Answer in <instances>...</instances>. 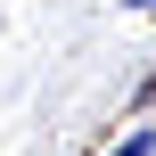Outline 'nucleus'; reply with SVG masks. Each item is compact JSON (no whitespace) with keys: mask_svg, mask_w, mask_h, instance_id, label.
<instances>
[{"mask_svg":"<svg viewBox=\"0 0 156 156\" xmlns=\"http://www.w3.org/2000/svg\"><path fill=\"white\" fill-rule=\"evenodd\" d=\"M107 156H156V123H132V132H123Z\"/></svg>","mask_w":156,"mask_h":156,"instance_id":"1","label":"nucleus"},{"mask_svg":"<svg viewBox=\"0 0 156 156\" xmlns=\"http://www.w3.org/2000/svg\"><path fill=\"white\" fill-rule=\"evenodd\" d=\"M123 8H132V16H156V0H123Z\"/></svg>","mask_w":156,"mask_h":156,"instance_id":"2","label":"nucleus"}]
</instances>
